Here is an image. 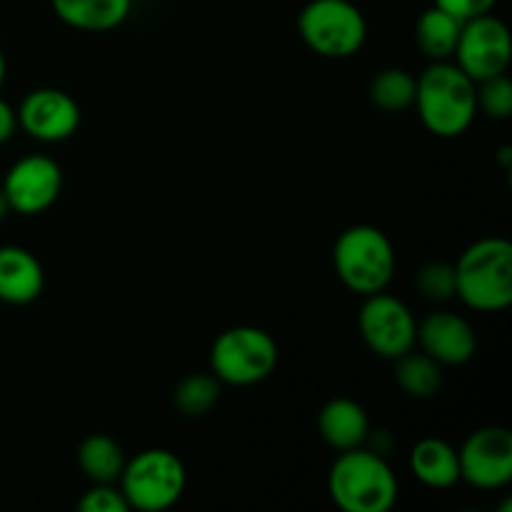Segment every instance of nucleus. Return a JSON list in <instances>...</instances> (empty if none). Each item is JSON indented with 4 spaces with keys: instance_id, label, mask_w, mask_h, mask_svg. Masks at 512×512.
<instances>
[{
    "instance_id": "obj_1",
    "label": "nucleus",
    "mask_w": 512,
    "mask_h": 512,
    "mask_svg": "<svg viewBox=\"0 0 512 512\" xmlns=\"http://www.w3.org/2000/svg\"><path fill=\"white\" fill-rule=\"evenodd\" d=\"M415 110L438 138H458L478 115L475 80L450 60H435L415 78Z\"/></svg>"
},
{
    "instance_id": "obj_2",
    "label": "nucleus",
    "mask_w": 512,
    "mask_h": 512,
    "mask_svg": "<svg viewBox=\"0 0 512 512\" xmlns=\"http://www.w3.org/2000/svg\"><path fill=\"white\" fill-rule=\"evenodd\" d=\"M328 493L343 512H388L398 503V475L378 450H343L328 473Z\"/></svg>"
},
{
    "instance_id": "obj_3",
    "label": "nucleus",
    "mask_w": 512,
    "mask_h": 512,
    "mask_svg": "<svg viewBox=\"0 0 512 512\" xmlns=\"http://www.w3.org/2000/svg\"><path fill=\"white\" fill-rule=\"evenodd\" d=\"M455 268V298L478 313H503L512 303V245L480 238L463 250Z\"/></svg>"
},
{
    "instance_id": "obj_4",
    "label": "nucleus",
    "mask_w": 512,
    "mask_h": 512,
    "mask_svg": "<svg viewBox=\"0 0 512 512\" xmlns=\"http://www.w3.org/2000/svg\"><path fill=\"white\" fill-rule=\"evenodd\" d=\"M333 265L345 288L368 298L393 283L398 258L383 230L375 225H353L335 240Z\"/></svg>"
},
{
    "instance_id": "obj_5",
    "label": "nucleus",
    "mask_w": 512,
    "mask_h": 512,
    "mask_svg": "<svg viewBox=\"0 0 512 512\" xmlns=\"http://www.w3.org/2000/svg\"><path fill=\"white\" fill-rule=\"evenodd\" d=\"M278 343L255 325H235L223 330L210 348V368L220 383L245 388L268 380L278 368Z\"/></svg>"
},
{
    "instance_id": "obj_6",
    "label": "nucleus",
    "mask_w": 512,
    "mask_h": 512,
    "mask_svg": "<svg viewBox=\"0 0 512 512\" xmlns=\"http://www.w3.org/2000/svg\"><path fill=\"white\" fill-rule=\"evenodd\" d=\"M120 493L140 512H163L173 508L185 493L188 473L183 460L163 448H150L128 460L120 473Z\"/></svg>"
},
{
    "instance_id": "obj_7",
    "label": "nucleus",
    "mask_w": 512,
    "mask_h": 512,
    "mask_svg": "<svg viewBox=\"0 0 512 512\" xmlns=\"http://www.w3.org/2000/svg\"><path fill=\"white\" fill-rule=\"evenodd\" d=\"M303 43L330 60L353 58L368 38L363 10L350 0H310L298 15Z\"/></svg>"
},
{
    "instance_id": "obj_8",
    "label": "nucleus",
    "mask_w": 512,
    "mask_h": 512,
    "mask_svg": "<svg viewBox=\"0 0 512 512\" xmlns=\"http://www.w3.org/2000/svg\"><path fill=\"white\" fill-rule=\"evenodd\" d=\"M358 328L365 345L385 360H398L418 345V320L395 295H368L360 308Z\"/></svg>"
},
{
    "instance_id": "obj_9",
    "label": "nucleus",
    "mask_w": 512,
    "mask_h": 512,
    "mask_svg": "<svg viewBox=\"0 0 512 512\" xmlns=\"http://www.w3.org/2000/svg\"><path fill=\"white\" fill-rule=\"evenodd\" d=\"M453 55L455 65L475 83L508 73L512 60L508 25L493 13L465 20Z\"/></svg>"
},
{
    "instance_id": "obj_10",
    "label": "nucleus",
    "mask_w": 512,
    "mask_h": 512,
    "mask_svg": "<svg viewBox=\"0 0 512 512\" xmlns=\"http://www.w3.org/2000/svg\"><path fill=\"white\" fill-rule=\"evenodd\" d=\"M460 480L478 490H500L512 480V433L503 425L475 430L458 450Z\"/></svg>"
},
{
    "instance_id": "obj_11",
    "label": "nucleus",
    "mask_w": 512,
    "mask_h": 512,
    "mask_svg": "<svg viewBox=\"0 0 512 512\" xmlns=\"http://www.w3.org/2000/svg\"><path fill=\"white\" fill-rule=\"evenodd\" d=\"M0 190L13 213L40 215L60 198L63 170L48 155H25L10 165Z\"/></svg>"
},
{
    "instance_id": "obj_12",
    "label": "nucleus",
    "mask_w": 512,
    "mask_h": 512,
    "mask_svg": "<svg viewBox=\"0 0 512 512\" xmlns=\"http://www.w3.org/2000/svg\"><path fill=\"white\" fill-rule=\"evenodd\" d=\"M18 128L40 143H63L80 128V105L65 90H30L18 105Z\"/></svg>"
},
{
    "instance_id": "obj_13",
    "label": "nucleus",
    "mask_w": 512,
    "mask_h": 512,
    "mask_svg": "<svg viewBox=\"0 0 512 512\" xmlns=\"http://www.w3.org/2000/svg\"><path fill=\"white\" fill-rule=\"evenodd\" d=\"M418 343L423 353L440 365H463L473 360L478 350V335L473 325L458 313L438 310L418 323Z\"/></svg>"
},
{
    "instance_id": "obj_14",
    "label": "nucleus",
    "mask_w": 512,
    "mask_h": 512,
    "mask_svg": "<svg viewBox=\"0 0 512 512\" xmlns=\"http://www.w3.org/2000/svg\"><path fill=\"white\" fill-rule=\"evenodd\" d=\"M43 288V265L30 250L0 245V300L8 305H28L40 298Z\"/></svg>"
},
{
    "instance_id": "obj_15",
    "label": "nucleus",
    "mask_w": 512,
    "mask_h": 512,
    "mask_svg": "<svg viewBox=\"0 0 512 512\" xmlns=\"http://www.w3.org/2000/svg\"><path fill=\"white\" fill-rule=\"evenodd\" d=\"M320 438L335 450H353L368 440L370 418L360 403L350 398H333L318 413Z\"/></svg>"
},
{
    "instance_id": "obj_16",
    "label": "nucleus",
    "mask_w": 512,
    "mask_h": 512,
    "mask_svg": "<svg viewBox=\"0 0 512 512\" xmlns=\"http://www.w3.org/2000/svg\"><path fill=\"white\" fill-rule=\"evenodd\" d=\"M50 3L65 25L88 33L118 28L133 10V0H50Z\"/></svg>"
},
{
    "instance_id": "obj_17",
    "label": "nucleus",
    "mask_w": 512,
    "mask_h": 512,
    "mask_svg": "<svg viewBox=\"0 0 512 512\" xmlns=\"http://www.w3.org/2000/svg\"><path fill=\"white\" fill-rule=\"evenodd\" d=\"M410 470L423 485L448 490L460 483L458 448L440 438H425L410 453Z\"/></svg>"
},
{
    "instance_id": "obj_18",
    "label": "nucleus",
    "mask_w": 512,
    "mask_h": 512,
    "mask_svg": "<svg viewBox=\"0 0 512 512\" xmlns=\"http://www.w3.org/2000/svg\"><path fill=\"white\" fill-rule=\"evenodd\" d=\"M460 28H463V23L458 18L433 5L418 18L415 40H418V48L423 50L425 58H430L433 63L435 60H450L455 53V45H458Z\"/></svg>"
},
{
    "instance_id": "obj_19",
    "label": "nucleus",
    "mask_w": 512,
    "mask_h": 512,
    "mask_svg": "<svg viewBox=\"0 0 512 512\" xmlns=\"http://www.w3.org/2000/svg\"><path fill=\"white\" fill-rule=\"evenodd\" d=\"M78 465L93 483H118L125 468L123 448L108 435H90L80 443Z\"/></svg>"
},
{
    "instance_id": "obj_20",
    "label": "nucleus",
    "mask_w": 512,
    "mask_h": 512,
    "mask_svg": "<svg viewBox=\"0 0 512 512\" xmlns=\"http://www.w3.org/2000/svg\"><path fill=\"white\" fill-rule=\"evenodd\" d=\"M395 380H398L400 390L410 398L428 400L438 395L440 385H443V370L440 363H435L430 355L425 353H405L395 360Z\"/></svg>"
},
{
    "instance_id": "obj_21",
    "label": "nucleus",
    "mask_w": 512,
    "mask_h": 512,
    "mask_svg": "<svg viewBox=\"0 0 512 512\" xmlns=\"http://www.w3.org/2000/svg\"><path fill=\"white\" fill-rule=\"evenodd\" d=\"M370 100L380 110L398 113L413 105L415 100V78L403 68H385L370 80Z\"/></svg>"
},
{
    "instance_id": "obj_22",
    "label": "nucleus",
    "mask_w": 512,
    "mask_h": 512,
    "mask_svg": "<svg viewBox=\"0 0 512 512\" xmlns=\"http://www.w3.org/2000/svg\"><path fill=\"white\" fill-rule=\"evenodd\" d=\"M175 408L185 415V418H200L215 408L220 400V380L215 375H188L178 383L173 393Z\"/></svg>"
},
{
    "instance_id": "obj_23",
    "label": "nucleus",
    "mask_w": 512,
    "mask_h": 512,
    "mask_svg": "<svg viewBox=\"0 0 512 512\" xmlns=\"http://www.w3.org/2000/svg\"><path fill=\"white\" fill-rule=\"evenodd\" d=\"M475 98L478 110H483L488 118L508 120L512 115V83L505 73L475 83Z\"/></svg>"
},
{
    "instance_id": "obj_24",
    "label": "nucleus",
    "mask_w": 512,
    "mask_h": 512,
    "mask_svg": "<svg viewBox=\"0 0 512 512\" xmlns=\"http://www.w3.org/2000/svg\"><path fill=\"white\" fill-rule=\"evenodd\" d=\"M418 293L425 300H433V303H448L450 298H455V268L443 260H435V263H425L418 270Z\"/></svg>"
},
{
    "instance_id": "obj_25",
    "label": "nucleus",
    "mask_w": 512,
    "mask_h": 512,
    "mask_svg": "<svg viewBox=\"0 0 512 512\" xmlns=\"http://www.w3.org/2000/svg\"><path fill=\"white\" fill-rule=\"evenodd\" d=\"M80 512H128L130 505L115 483H93L78 503Z\"/></svg>"
},
{
    "instance_id": "obj_26",
    "label": "nucleus",
    "mask_w": 512,
    "mask_h": 512,
    "mask_svg": "<svg viewBox=\"0 0 512 512\" xmlns=\"http://www.w3.org/2000/svg\"><path fill=\"white\" fill-rule=\"evenodd\" d=\"M435 5L443 8L445 13L453 15V18H458L460 23H465V20H473V18H480V15L493 13L498 0H435Z\"/></svg>"
},
{
    "instance_id": "obj_27",
    "label": "nucleus",
    "mask_w": 512,
    "mask_h": 512,
    "mask_svg": "<svg viewBox=\"0 0 512 512\" xmlns=\"http://www.w3.org/2000/svg\"><path fill=\"white\" fill-rule=\"evenodd\" d=\"M15 130H18V110L8 100L0 98V145L8 143Z\"/></svg>"
},
{
    "instance_id": "obj_28",
    "label": "nucleus",
    "mask_w": 512,
    "mask_h": 512,
    "mask_svg": "<svg viewBox=\"0 0 512 512\" xmlns=\"http://www.w3.org/2000/svg\"><path fill=\"white\" fill-rule=\"evenodd\" d=\"M8 213H10V205H8V200H5L3 190H0V223H3L5 215H8Z\"/></svg>"
},
{
    "instance_id": "obj_29",
    "label": "nucleus",
    "mask_w": 512,
    "mask_h": 512,
    "mask_svg": "<svg viewBox=\"0 0 512 512\" xmlns=\"http://www.w3.org/2000/svg\"><path fill=\"white\" fill-rule=\"evenodd\" d=\"M510 160H512V148L510 145H503V148H500V163L510 165Z\"/></svg>"
},
{
    "instance_id": "obj_30",
    "label": "nucleus",
    "mask_w": 512,
    "mask_h": 512,
    "mask_svg": "<svg viewBox=\"0 0 512 512\" xmlns=\"http://www.w3.org/2000/svg\"><path fill=\"white\" fill-rule=\"evenodd\" d=\"M3 83H5V55L3 50H0V88H3Z\"/></svg>"
}]
</instances>
